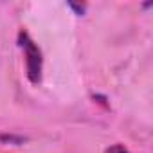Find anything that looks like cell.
I'll return each mask as SVG.
<instances>
[{
    "instance_id": "6da1fadb",
    "label": "cell",
    "mask_w": 153,
    "mask_h": 153,
    "mask_svg": "<svg viewBox=\"0 0 153 153\" xmlns=\"http://www.w3.org/2000/svg\"><path fill=\"white\" fill-rule=\"evenodd\" d=\"M20 40V47L25 52V67H27V78L31 79V83H40L42 81V52L36 47V43L27 36V33H20L18 36Z\"/></svg>"
},
{
    "instance_id": "7a4b0ae2",
    "label": "cell",
    "mask_w": 153,
    "mask_h": 153,
    "mask_svg": "<svg viewBox=\"0 0 153 153\" xmlns=\"http://www.w3.org/2000/svg\"><path fill=\"white\" fill-rule=\"evenodd\" d=\"M106 153H128V149H126L124 146H121V144H115V146L108 148V149H106Z\"/></svg>"
}]
</instances>
